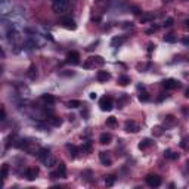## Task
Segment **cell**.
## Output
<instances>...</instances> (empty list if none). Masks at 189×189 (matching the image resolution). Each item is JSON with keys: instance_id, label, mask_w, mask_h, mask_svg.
<instances>
[{"instance_id": "40", "label": "cell", "mask_w": 189, "mask_h": 189, "mask_svg": "<svg viewBox=\"0 0 189 189\" xmlns=\"http://www.w3.org/2000/svg\"><path fill=\"white\" fill-rule=\"evenodd\" d=\"M185 27H186V28H189V19H186V21H185Z\"/></svg>"}, {"instance_id": "11", "label": "cell", "mask_w": 189, "mask_h": 189, "mask_svg": "<svg viewBox=\"0 0 189 189\" xmlns=\"http://www.w3.org/2000/svg\"><path fill=\"white\" fill-rule=\"evenodd\" d=\"M96 78H98V81H107V80H110L111 78V74L110 72H107V71H98V74H96Z\"/></svg>"}, {"instance_id": "17", "label": "cell", "mask_w": 189, "mask_h": 189, "mask_svg": "<svg viewBox=\"0 0 189 189\" xmlns=\"http://www.w3.org/2000/svg\"><path fill=\"white\" fill-rule=\"evenodd\" d=\"M151 145H152V140H151L149 137H146V139L140 140V143H139V149H146V148H149Z\"/></svg>"}, {"instance_id": "25", "label": "cell", "mask_w": 189, "mask_h": 189, "mask_svg": "<svg viewBox=\"0 0 189 189\" xmlns=\"http://www.w3.org/2000/svg\"><path fill=\"white\" fill-rule=\"evenodd\" d=\"M50 123H52V126L59 127V126L62 124V120H61V118H58V117H52V118H50Z\"/></svg>"}, {"instance_id": "29", "label": "cell", "mask_w": 189, "mask_h": 189, "mask_svg": "<svg viewBox=\"0 0 189 189\" xmlns=\"http://www.w3.org/2000/svg\"><path fill=\"white\" fill-rule=\"evenodd\" d=\"M164 42L165 43H174L176 42V37L173 34H167V36H164Z\"/></svg>"}, {"instance_id": "27", "label": "cell", "mask_w": 189, "mask_h": 189, "mask_svg": "<svg viewBox=\"0 0 189 189\" xmlns=\"http://www.w3.org/2000/svg\"><path fill=\"white\" fill-rule=\"evenodd\" d=\"M130 83V77H127V75H121L120 77V84L121 86H127Z\"/></svg>"}, {"instance_id": "26", "label": "cell", "mask_w": 189, "mask_h": 189, "mask_svg": "<svg viewBox=\"0 0 189 189\" xmlns=\"http://www.w3.org/2000/svg\"><path fill=\"white\" fill-rule=\"evenodd\" d=\"M139 101H140V102H148V101H149V94H148L146 92H142V93L139 94Z\"/></svg>"}, {"instance_id": "39", "label": "cell", "mask_w": 189, "mask_h": 189, "mask_svg": "<svg viewBox=\"0 0 189 189\" xmlns=\"http://www.w3.org/2000/svg\"><path fill=\"white\" fill-rule=\"evenodd\" d=\"M185 96H186V98H189V87H188V89H186V92H185Z\"/></svg>"}, {"instance_id": "13", "label": "cell", "mask_w": 189, "mask_h": 189, "mask_svg": "<svg viewBox=\"0 0 189 189\" xmlns=\"http://www.w3.org/2000/svg\"><path fill=\"white\" fill-rule=\"evenodd\" d=\"M111 139H112L111 133H102V135L99 136V142H101L102 145H108V143L111 142Z\"/></svg>"}, {"instance_id": "15", "label": "cell", "mask_w": 189, "mask_h": 189, "mask_svg": "<svg viewBox=\"0 0 189 189\" xmlns=\"http://www.w3.org/2000/svg\"><path fill=\"white\" fill-rule=\"evenodd\" d=\"M56 173H58V176H59V177H62V179H65V177H67V167H65V164H64V163H61V164L58 165V171H56Z\"/></svg>"}, {"instance_id": "12", "label": "cell", "mask_w": 189, "mask_h": 189, "mask_svg": "<svg viewBox=\"0 0 189 189\" xmlns=\"http://www.w3.org/2000/svg\"><path fill=\"white\" fill-rule=\"evenodd\" d=\"M126 130L127 132H132V133H137L139 132V126L135 121H127L126 123Z\"/></svg>"}, {"instance_id": "14", "label": "cell", "mask_w": 189, "mask_h": 189, "mask_svg": "<svg viewBox=\"0 0 189 189\" xmlns=\"http://www.w3.org/2000/svg\"><path fill=\"white\" fill-rule=\"evenodd\" d=\"M155 19V15L154 14H143L142 16H140V22L142 24H148V22H151V21H154Z\"/></svg>"}, {"instance_id": "18", "label": "cell", "mask_w": 189, "mask_h": 189, "mask_svg": "<svg viewBox=\"0 0 189 189\" xmlns=\"http://www.w3.org/2000/svg\"><path fill=\"white\" fill-rule=\"evenodd\" d=\"M164 157L168 158V160H177L179 158V154L173 152L171 149H167V151H164Z\"/></svg>"}, {"instance_id": "35", "label": "cell", "mask_w": 189, "mask_h": 189, "mask_svg": "<svg viewBox=\"0 0 189 189\" xmlns=\"http://www.w3.org/2000/svg\"><path fill=\"white\" fill-rule=\"evenodd\" d=\"M167 124H168V126H173V124H174V118H173L171 115L167 117Z\"/></svg>"}, {"instance_id": "19", "label": "cell", "mask_w": 189, "mask_h": 189, "mask_svg": "<svg viewBox=\"0 0 189 189\" xmlns=\"http://www.w3.org/2000/svg\"><path fill=\"white\" fill-rule=\"evenodd\" d=\"M42 99H43V102H46V104H49V105L55 104V98L52 96V94H49V93H44L43 96H42Z\"/></svg>"}, {"instance_id": "32", "label": "cell", "mask_w": 189, "mask_h": 189, "mask_svg": "<svg viewBox=\"0 0 189 189\" xmlns=\"http://www.w3.org/2000/svg\"><path fill=\"white\" fill-rule=\"evenodd\" d=\"M47 154H49V149H46V148H40L37 155H39V157H40V160H42V158H43L44 155H47Z\"/></svg>"}, {"instance_id": "21", "label": "cell", "mask_w": 189, "mask_h": 189, "mask_svg": "<svg viewBox=\"0 0 189 189\" xmlns=\"http://www.w3.org/2000/svg\"><path fill=\"white\" fill-rule=\"evenodd\" d=\"M67 148L69 149V152H71L69 155H71L72 158H74V157H77V154H78V151H80V149H78V148H77L75 145H68Z\"/></svg>"}, {"instance_id": "28", "label": "cell", "mask_w": 189, "mask_h": 189, "mask_svg": "<svg viewBox=\"0 0 189 189\" xmlns=\"http://www.w3.org/2000/svg\"><path fill=\"white\" fill-rule=\"evenodd\" d=\"M81 151H83V152H90V151H92V143H90V142H84L83 146H81Z\"/></svg>"}, {"instance_id": "37", "label": "cell", "mask_w": 189, "mask_h": 189, "mask_svg": "<svg viewBox=\"0 0 189 189\" xmlns=\"http://www.w3.org/2000/svg\"><path fill=\"white\" fill-rule=\"evenodd\" d=\"M5 120H6V110L2 108V121H5Z\"/></svg>"}, {"instance_id": "44", "label": "cell", "mask_w": 189, "mask_h": 189, "mask_svg": "<svg viewBox=\"0 0 189 189\" xmlns=\"http://www.w3.org/2000/svg\"><path fill=\"white\" fill-rule=\"evenodd\" d=\"M185 2H189V0H185Z\"/></svg>"}, {"instance_id": "24", "label": "cell", "mask_w": 189, "mask_h": 189, "mask_svg": "<svg viewBox=\"0 0 189 189\" xmlns=\"http://www.w3.org/2000/svg\"><path fill=\"white\" fill-rule=\"evenodd\" d=\"M8 173H9V165H8V164H3V165H2V179H3V180L8 177Z\"/></svg>"}, {"instance_id": "38", "label": "cell", "mask_w": 189, "mask_h": 189, "mask_svg": "<svg viewBox=\"0 0 189 189\" xmlns=\"http://www.w3.org/2000/svg\"><path fill=\"white\" fill-rule=\"evenodd\" d=\"M90 99H96V93H90Z\"/></svg>"}, {"instance_id": "34", "label": "cell", "mask_w": 189, "mask_h": 189, "mask_svg": "<svg viewBox=\"0 0 189 189\" xmlns=\"http://www.w3.org/2000/svg\"><path fill=\"white\" fill-rule=\"evenodd\" d=\"M123 28H126V30H129V28H130V30H132V28H133V24H132V22H129V21H126V22H123Z\"/></svg>"}, {"instance_id": "42", "label": "cell", "mask_w": 189, "mask_h": 189, "mask_svg": "<svg viewBox=\"0 0 189 189\" xmlns=\"http://www.w3.org/2000/svg\"><path fill=\"white\" fill-rule=\"evenodd\" d=\"M96 2H104V0H96Z\"/></svg>"}, {"instance_id": "20", "label": "cell", "mask_w": 189, "mask_h": 189, "mask_svg": "<svg viewBox=\"0 0 189 189\" xmlns=\"http://www.w3.org/2000/svg\"><path fill=\"white\" fill-rule=\"evenodd\" d=\"M123 43H124V39H123V37H114V39L111 40V46H112V47L121 46Z\"/></svg>"}, {"instance_id": "22", "label": "cell", "mask_w": 189, "mask_h": 189, "mask_svg": "<svg viewBox=\"0 0 189 189\" xmlns=\"http://www.w3.org/2000/svg\"><path fill=\"white\" fill-rule=\"evenodd\" d=\"M114 183H115V176L114 174H110V176L105 177V185L107 186H112Z\"/></svg>"}, {"instance_id": "31", "label": "cell", "mask_w": 189, "mask_h": 189, "mask_svg": "<svg viewBox=\"0 0 189 189\" xmlns=\"http://www.w3.org/2000/svg\"><path fill=\"white\" fill-rule=\"evenodd\" d=\"M107 126H111V127L117 126V118H115V117H110V118L107 120Z\"/></svg>"}, {"instance_id": "6", "label": "cell", "mask_w": 189, "mask_h": 189, "mask_svg": "<svg viewBox=\"0 0 189 189\" xmlns=\"http://www.w3.org/2000/svg\"><path fill=\"white\" fill-rule=\"evenodd\" d=\"M67 62L71 64V65H78L80 64V55H78V52H75V50L69 52L67 55Z\"/></svg>"}, {"instance_id": "3", "label": "cell", "mask_w": 189, "mask_h": 189, "mask_svg": "<svg viewBox=\"0 0 189 189\" xmlns=\"http://www.w3.org/2000/svg\"><path fill=\"white\" fill-rule=\"evenodd\" d=\"M99 107L102 111H111L114 108V102H112V98L110 96H104L101 101H99Z\"/></svg>"}, {"instance_id": "9", "label": "cell", "mask_w": 189, "mask_h": 189, "mask_svg": "<svg viewBox=\"0 0 189 189\" xmlns=\"http://www.w3.org/2000/svg\"><path fill=\"white\" fill-rule=\"evenodd\" d=\"M99 160H101V163H102L104 165H107V167L112 164V160H111V157H110L108 152H99Z\"/></svg>"}, {"instance_id": "33", "label": "cell", "mask_w": 189, "mask_h": 189, "mask_svg": "<svg viewBox=\"0 0 189 189\" xmlns=\"http://www.w3.org/2000/svg\"><path fill=\"white\" fill-rule=\"evenodd\" d=\"M173 22H174V21H173V18H167V19L164 21V27H171V25H173Z\"/></svg>"}, {"instance_id": "1", "label": "cell", "mask_w": 189, "mask_h": 189, "mask_svg": "<svg viewBox=\"0 0 189 189\" xmlns=\"http://www.w3.org/2000/svg\"><path fill=\"white\" fill-rule=\"evenodd\" d=\"M52 8H53V12H55V14L62 15V14L68 12V9H69V2H68V0H56V2H53Z\"/></svg>"}, {"instance_id": "23", "label": "cell", "mask_w": 189, "mask_h": 189, "mask_svg": "<svg viewBox=\"0 0 189 189\" xmlns=\"http://www.w3.org/2000/svg\"><path fill=\"white\" fill-rule=\"evenodd\" d=\"M36 71H37V69H36V67H34V65H31V67H30V69H28V77H30L31 80H34V78L37 77V72H36Z\"/></svg>"}, {"instance_id": "16", "label": "cell", "mask_w": 189, "mask_h": 189, "mask_svg": "<svg viewBox=\"0 0 189 189\" xmlns=\"http://www.w3.org/2000/svg\"><path fill=\"white\" fill-rule=\"evenodd\" d=\"M163 133H164V127H163V126H155V127H152V135H154V136L160 137V136H163Z\"/></svg>"}, {"instance_id": "10", "label": "cell", "mask_w": 189, "mask_h": 189, "mask_svg": "<svg viewBox=\"0 0 189 189\" xmlns=\"http://www.w3.org/2000/svg\"><path fill=\"white\" fill-rule=\"evenodd\" d=\"M37 174H39V168H36V167L25 170V177H27L28 180H34V179L37 177Z\"/></svg>"}, {"instance_id": "2", "label": "cell", "mask_w": 189, "mask_h": 189, "mask_svg": "<svg viewBox=\"0 0 189 189\" xmlns=\"http://www.w3.org/2000/svg\"><path fill=\"white\" fill-rule=\"evenodd\" d=\"M105 64V61L101 58V56H90L86 62H84V67L86 68H92V67H102Z\"/></svg>"}, {"instance_id": "43", "label": "cell", "mask_w": 189, "mask_h": 189, "mask_svg": "<svg viewBox=\"0 0 189 189\" xmlns=\"http://www.w3.org/2000/svg\"><path fill=\"white\" fill-rule=\"evenodd\" d=\"M52 2H56V0H52Z\"/></svg>"}, {"instance_id": "4", "label": "cell", "mask_w": 189, "mask_h": 189, "mask_svg": "<svg viewBox=\"0 0 189 189\" xmlns=\"http://www.w3.org/2000/svg\"><path fill=\"white\" fill-rule=\"evenodd\" d=\"M146 183L151 188H158L161 185V177L157 176V174H148L146 176Z\"/></svg>"}, {"instance_id": "41", "label": "cell", "mask_w": 189, "mask_h": 189, "mask_svg": "<svg viewBox=\"0 0 189 189\" xmlns=\"http://www.w3.org/2000/svg\"><path fill=\"white\" fill-rule=\"evenodd\" d=\"M183 43L185 44H189V39H183Z\"/></svg>"}, {"instance_id": "30", "label": "cell", "mask_w": 189, "mask_h": 189, "mask_svg": "<svg viewBox=\"0 0 189 189\" xmlns=\"http://www.w3.org/2000/svg\"><path fill=\"white\" fill-rule=\"evenodd\" d=\"M68 107L69 108H78V107H81V102L80 101H69L68 102Z\"/></svg>"}, {"instance_id": "5", "label": "cell", "mask_w": 189, "mask_h": 189, "mask_svg": "<svg viewBox=\"0 0 189 189\" xmlns=\"http://www.w3.org/2000/svg\"><path fill=\"white\" fill-rule=\"evenodd\" d=\"M161 84H163V87H164L165 90H173V89H177V87L180 86L179 81L174 80V78H167V80H164Z\"/></svg>"}, {"instance_id": "36", "label": "cell", "mask_w": 189, "mask_h": 189, "mask_svg": "<svg viewBox=\"0 0 189 189\" xmlns=\"http://www.w3.org/2000/svg\"><path fill=\"white\" fill-rule=\"evenodd\" d=\"M132 11H133V14H135V15H139V14H140V9H139L137 6H133V8H132Z\"/></svg>"}, {"instance_id": "7", "label": "cell", "mask_w": 189, "mask_h": 189, "mask_svg": "<svg viewBox=\"0 0 189 189\" xmlns=\"http://www.w3.org/2000/svg\"><path fill=\"white\" fill-rule=\"evenodd\" d=\"M42 163H43V165H46V167H49V168H52L53 165H56V160H55L53 155H50V152L42 158Z\"/></svg>"}, {"instance_id": "8", "label": "cell", "mask_w": 189, "mask_h": 189, "mask_svg": "<svg viewBox=\"0 0 189 189\" xmlns=\"http://www.w3.org/2000/svg\"><path fill=\"white\" fill-rule=\"evenodd\" d=\"M61 24H62L67 30H75V28H77L75 21H74V19H71V18H62Z\"/></svg>"}]
</instances>
